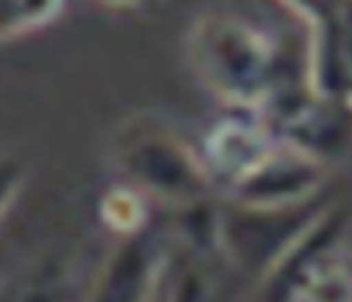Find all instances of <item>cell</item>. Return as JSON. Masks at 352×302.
Instances as JSON below:
<instances>
[{
  "instance_id": "6da1fadb",
  "label": "cell",
  "mask_w": 352,
  "mask_h": 302,
  "mask_svg": "<svg viewBox=\"0 0 352 302\" xmlns=\"http://www.w3.org/2000/svg\"><path fill=\"white\" fill-rule=\"evenodd\" d=\"M187 60L216 97L249 106L265 89L270 52L259 34L239 19L204 15L187 32Z\"/></svg>"
},
{
  "instance_id": "52a82bcc",
  "label": "cell",
  "mask_w": 352,
  "mask_h": 302,
  "mask_svg": "<svg viewBox=\"0 0 352 302\" xmlns=\"http://www.w3.org/2000/svg\"><path fill=\"white\" fill-rule=\"evenodd\" d=\"M212 290L208 277L195 269L187 267L179 271L166 292V302H210Z\"/></svg>"
},
{
  "instance_id": "277c9868",
  "label": "cell",
  "mask_w": 352,
  "mask_h": 302,
  "mask_svg": "<svg viewBox=\"0 0 352 302\" xmlns=\"http://www.w3.org/2000/svg\"><path fill=\"white\" fill-rule=\"evenodd\" d=\"M63 13L60 0H0V46L50 27Z\"/></svg>"
},
{
  "instance_id": "ba28073f",
  "label": "cell",
  "mask_w": 352,
  "mask_h": 302,
  "mask_svg": "<svg viewBox=\"0 0 352 302\" xmlns=\"http://www.w3.org/2000/svg\"><path fill=\"white\" fill-rule=\"evenodd\" d=\"M25 170L15 158H0V222L21 193Z\"/></svg>"
},
{
  "instance_id": "3957f363",
  "label": "cell",
  "mask_w": 352,
  "mask_h": 302,
  "mask_svg": "<svg viewBox=\"0 0 352 302\" xmlns=\"http://www.w3.org/2000/svg\"><path fill=\"white\" fill-rule=\"evenodd\" d=\"M166 273V253L157 238L139 232L106 257L87 302H151Z\"/></svg>"
},
{
  "instance_id": "8992f818",
  "label": "cell",
  "mask_w": 352,
  "mask_h": 302,
  "mask_svg": "<svg viewBox=\"0 0 352 302\" xmlns=\"http://www.w3.org/2000/svg\"><path fill=\"white\" fill-rule=\"evenodd\" d=\"M0 302H63V298L44 275H19L0 286Z\"/></svg>"
},
{
  "instance_id": "5b68a950",
  "label": "cell",
  "mask_w": 352,
  "mask_h": 302,
  "mask_svg": "<svg viewBox=\"0 0 352 302\" xmlns=\"http://www.w3.org/2000/svg\"><path fill=\"white\" fill-rule=\"evenodd\" d=\"M102 222L122 238L143 232L147 220V205L137 189L114 187L106 191L100 201Z\"/></svg>"
},
{
  "instance_id": "7a4b0ae2",
  "label": "cell",
  "mask_w": 352,
  "mask_h": 302,
  "mask_svg": "<svg viewBox=\"0 0 352 302\" xmlns=\"http://www.w3.org/2000/svg\"><path fill=\"white\" fill-rule=\"evenodd\" d=\"M116 156L141 195L172 205H193L208 193L210 174L201 158L168 126L151 120L124 124Z\"/></svg>"
}]
</instances>
